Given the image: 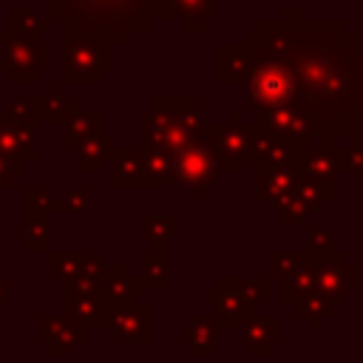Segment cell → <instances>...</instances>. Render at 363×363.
<instances>
[{
  "label": "cell",
  "instance_id": "obj_1",
  "mask_svg": "<svg viewBox=\"0 0 363 363\" xmlns=\"http://www.w3.org/2000/svg\"><path fill=\"white\" fill-rule=\"evenodd\" d=\"M247 40L289 65L298 111L312 119V133L323 145H360L363 45L346 20H312L306 9L292 6L278 20H258Z\"/></svg>",
  "mask_w": 363,
  "mask_h": 363
},
{
  "label": "cell",
  "instance_id": "obj_2",
  "mask_svg": "<svg viewBox=\"0 0 363 363\" xmlns=\"http://www.w3.org/2000/svg\"><path fill=\"white\" fill-rule=\"evenodd\" d=\"M167 0H51V17L82 28H108L119 34L147 31L164 17Z\"/></svg>",
  "mask_w": 363,
  "mask_h": 363
},
{
  "label": "cell",
  "instance_id": "obj_3",
  "mask_svg": "<svg viewBox=\"0 0 363 363\" xmlns=\"http://www.w3.org/2000/svg\"><path fill=\"white\" fill-rule=\"evenodd\" d=\"M128 34L108 28H82L65 23V48H62V77L71 85L99 82L116 62L113 51L125 43Z\"/></svg>",
  "mask_w": 363,
  "mask_h": 363
},
{
  "label": "cell",
  "instance_id": "obj_4",
  "mask_svg": "<svg viewBox=\"0 0 363 363\" xmlns=\"http://www.w3.org/2000/svg\"><path fill=\"white\" fill-rule=\"evenodd\" d=\"M244 45L250 48V74L244 79V99L241 108L252 111V113H264V111H275V108H298V85L295 77L289 71V65L278 57H272L269 51L258 48L255 43H250L244 37Z\"/></svg>",
  "mask_w": 363,
  "mask_h": 363
},
{
  "label": "cell",
  "instance_id": "obj_5",
  "mask_svg": "<svg viewBox=\"0 0 363 363\" xmlns=\"http://www.w3.org/2000/svg\"><path fill=\"white\" fill-rule=\"evenodd\" d=\"M173 162H176V182H184V184L193 190V199H196V201L204 199L207 187H210L221 173L238 176V173L244 170V164L224 159V156H221L207 139H201V136H199L193 145L182 147V150L173 156Z\"/></svg>",
  "mask_w": 363,
  "mask_h": 363
},
{
  "label": "cell",
  "instance_id": "obj_6",
  "mask_svg": "<svg viewBox=\"0 0 363 363\" xmlns=\"http://www.w3.org/2000/svg\"><path fill=\"white\" fill-rule=\"evenodd\" d=\"M43 68H48V45H43L40 37H26L14 31L0 34V71L11 74L17 85L37 82Z\"/></svg>",
  "mask_w": 363,
  "mask_h": 363
},
{
  "label": "cell",
  "instance_id": "obj_7",
  "mask_svg": "<svg viewBox=\"0 0 363 363\" xmlns=\"http://www.w3.org/2000/svg\"><path fill=\"white\" fill-rule=\"evenodd\" d=\"M335 199V184H326V182H315L309 176H301L295 190L289 196H284L281 201H275V213L278 218L286 224V227H295L301 221H306L309 216L320 213L326 201Z\"/></svg>",
  "mask_w": 363,
  "mask_h": 363
},
{
  "label": "cell",
  "instance_id": "obj_8",
  "mask_svg": "<svg viewBox=\"0 0 363 363\" xmlns=\"http://www.w3.org/2000/svg\"><path fill=\"white\" fill-rule=\"evenodd\" d=\"M315 267H318V289L335 303L349 301L360 289V267L352 264L343 250H335L329 255H315Z\"/></svg>",
  "mask_w": 363,
  "mask_h": 363
},
{
  "label": "cell",
  "instance_id": "obj_9",
  "mask_svg": "<svg viewBox=\"0 0 363 363\" xmlns=\"http://www.w3.org/2000/svg\"><path fill=\"white\" fill-rule=\"evenodd\" d=\"M255 122H207L201 128V139H207L224 159L230 162H255Z\"/></svg>",
  "mask_w": 363,
  "mask_h": 363
},
{
  "label": "cell",
  "instance_id": "obj_10",
  "mask_svg": "<svg viewBox=\"0 0 363 363\" xmlns=\"http://www.w3.org/2000/svg\"><path fill=\"white\" fill-rule=\"evenodd\" d=\"M207 303L216 306V320L221 329H238L258 315V306L244 292V278H218V284L207 292Z\"/></svg>",
  "mask_w": 363,
  "mask_h": 363
},
{
  "label": "cell",
  "instance_id": "obj_11",
  "mask_svg": "<svg viewBox=\"0 0 363 363\" xmlns=\"http://www.w3.org/2000/svg\"><path fill=\"white\" fill-rule=\"evenodd\" d=\"M116 343H150L153 340V303L136 301L105 312V326Z\"/></svg>",
  "mask_w": 363,
  "mask_h": 363
},
{
  "label": "cell",
  "instance_id": "obj_12",
  "mask_svg": "<svg viewBox=\"0 0 363 363\" xmlns=\"http://www.w3.org/2000/svg\"><path fill=\"white\" fill-rule=\"evenodd\" d=\"M306 156H309V142L284 139V136H275V133H267L264 128H258V133H255V164H264V167H289L298 176H303Z\"/></svg>",
  "mask_w": 363,
  "mask_h": 363
},
{
  "label": "cell",
  "instance_id": "obj_13",
  "mask_svg": "<svg viewBox=\"0 0 363 363\" xmlns=\"http://www.w3.org/2000/svg\"><path fill=\"white\" fill-rule=\"evenodd\" d=\"M196 139L199 136L190 128H184L182 122H176L159 108H150L142 113V147H159L176 156L182 147L193 145Z\"/></svg>",
  "mask_w": 363,
  "mask_h": 363
},
{
  "label": "cell",
  "instance_id": "obj_14",
  "mask_svg": "<svg viewBox=\"0 0 363 363\" xmlns=\"http://www.w3.org/2000/svg\"><path fill=\"white\" fill-rule=\"evenodd\" d=\"M37 340L51 349V354H74L91 340V326L71 315H43L37 318Z\"/></svg>",
  "mask_w": 363,
  "mask_h": 363
},
{
  "label": "cell",
  "instance_id": "obj_15",
  "mask_svg": "<svg viewBox=\"0 0 363 363\" xmlns=\"http://www.w3.org/2000/svg\"><path fill=\"white\" fill-rule=\"evenodd\" d=\"M105 303L99 298V286L91 281H65V315L88 323L91 329L105 326Z\"/></svg>",
  "mask_w": 363,
  "mask_h": 363
},
{
  "label": "cell",
  "instance_id": "obj_16",
  "mask_svg": "<svg viewBox=\"0 0 363 363\" xmlns=\"http://www.w3.org/2000/svg\"><path fill=\"white\" fill-rule=\"evenodd\" d=\"M142 289H145L142 281L133 278L125 264H113V267L105 264V272H102V278H99V298H102L105 309H116V306L136 303Z\"/></svg>",
  "mask_w": 363,
  "mask_h": 363
},
{
  "label": "cell",
  "instance_id": "obj_17",
  "mask_svg": "<svg viewBox=\"0 0 363 363\" xmlns=\"http://www.w3.org/2000/svg\"><path fill=\"white\" fill-rule=\"evenodd\" d=\"M37 125L17 122L9 116V111L0 113V153L14 162H31L37 159Z\"/></svg>",
  "mask_w": 363,
  "mask_h": 363
},
{
  "label": "cell",
  "instance_id": "obj_18",
  "mask_svg": "<svg viewBox=\"0 0 363 363\" xmlns=\"http://www.w3.org/2000/svg\"><path fill=\"white\" fill-rule=\"evenodd\" d=\"M258 128H264L267 133H275V136H284V139H298V142H309L312 133V119L286 105V108H275V111H264V113H255L252 119Z\"/></svg>",
  "mask_w": 363,
  "mask_h": 363
},
{
  "label": "cell",
  "instance_id": "obj_19",
  "mask_svg": "<svg viewBox=\"0 0 363 363\" xmlns=\"http://www.w3.org/2000/svg\"><path fill=\"white\" fill-rule=\"evenodd\" d=\"M281 340H284V320L278 315H255L241 326V352L247 357L269 354V349Z\"/></svg>",
  "mask_w": 363,
  "mask_h": 363
},
{
  "label": "cell",
  "instance_id": "obj_20",
  "mask_svg": "<svg viewBox=\"0 0 363 363\" xmlns=\"http://www.w3.org/2000/svg\"><path fill=\"white\" fill-rule=\"evenodd\" d=\"M298 179L301 176L295 170H289V167H264V164H258V173H255V196L261 201L275 204V201H281L284 196H289L295 190Z\"/></svg>",
  "mask_w": 363,
  "mask_h": 363
},
{
  "label": "cell",
  "instance_id": "obj_21",
  "mask_svg": "<svg viewBox=\"0 0 363 363\" xmlns=\"http://www.w3.org/2000/svg\"><path fill=\"white\" fill-rule=\"evenodd\" d=\"M164 17H176L184 31H201L210 20L218 17L216 0H167Z\"/></svg>",
  "mask_w": 363,
  "mask_h": 363
},
{
  "label": "cell",
  "instance_id": "obj_22",
  "mask_svg": "<svg viewBox=\"0 0 363 363\" xmlns=\"http://www.w3.org/2000/svg\"><path fill=\"white\" fill-rule=\"evenodd\" d=\"M218 329H221V323L216 320V315L213 318L196 315L190 320V326L179 332V340L187 343L193 354H216L218 352Z\"/></svg>",
  "mask_w": 363,
  "mask_h": 363
},
{
  "label": "cell",
  "instance_id": "obj_23",
  "mask_svg": "<svg viewBox=\"0 0 363 363\" xmlns=\"http://www.w3.org/2000/svg\"><path fill=\"white\" fill-rule=\"evenodd\" d=\"M116 150H119V147H116L113 139L105 136V133L88 139L85 145L77 147V173H79V176H96L105 162H113V153H116Z\"/></svg>",
  "mask_w": 363,
  "mask_h": 363
},
{
  "label": "cell",
  "instance_id": "obj_24",
  "mask_svg": "<svg viewBox=\"0 0 363 363\" xmlns=\"http://www.w3.org/2000/svg\"><path fill=\"white\" fill-rule=\"evenodd\" d=\"M250 48L244 43L238 45H221L218 48V82L221 85H244L250 74Z\"/></svg>",
  "mask_w": 363,
  "mask_h": 363
},
{
  "label": "cell",
  "instance_id": "obj_25",
  "mask_svg": "<svg viewBox=\"0 0 363 363\" xmlns=\"http://www.w3.org/2000/svg\"><path fill=\"white\" fill-rule=\"evenodd\" d=\"M303 176L315 179V182H326V184H335L340 173V145H318L315 150H309L306 156V170Z\"/></svg>",
  "mask_w": 363,
  "mask_h": 363
},
{
  "label": "cell",
  "instance_id": "obj_26",
  "mask_svg": "<svg viewBox=\"0 0 363 363\" xmlns=\"http://www.w3.org/2000/svg\"><path fill=\"white\" fill-rule=\"evenodd\" d=\"M153 108L164 111L167 116H173L176 122H182L184 128H190L196 136L201 133V128L207 125L204 119V99H159Z\"/></svg>",
  "mask_w": 363,
  "mask_h": 363
},
{
  "label": "cell",
  "instance_id": "obj_27",
  "mask_svg": "<svg viewBox=\"0 0 363 363\" xmlns=\"http://www.w3.org/2000/svg\"><path fill=\"white\" fill-rule=\"evenodd\" d=\"M309 252V250H306ZM318 289V267H315V255L309 252V258L281 281V301L284 303H295L298 298H303L306 292Z\"/></svg>",
  "mask_w": 363,
  "mask_h": 363
},
{
  "label": "cell",
  "instance_id": "obj_28",
  "mask_svg": "<svg viewBox=\"0 0 363 363\" xmlns=\"http://www.w3.org/2000/svg\"><path fill=\"white\" fill-rule=\"evenodd\" d=\"M113 176L119 187H136L145 184V153L142 147H119L113 153Z\"/></svg>",
  "mask_w": 363,
  "mask_h": 363
},
{
  "label": "cell",
  "instance_id": "obj_29",
  "mask_svg": "<svg viewBox=\"0 0 363 363\" xmlns=\"http://www.w3.org/2000/svg\"><path fill=\"white\" fill-rule=\"evenodd\" d=\"M142 153H145V187H164L176 182L173 153L159 147H142Z\"/></svg>",
  "mask_w": 363,
  "mask_h": 363
},
{
  "label": "cell",
  "instance_id": "obj_30",
  "mask_svg": "<svg viewBox=\"0 0 363 363\" xmlns=\"http://www.w3.org/2000/svg\"><path fill=\"white\" fill-rule=\"evenodd\" d=\"M102 113L99 111H77L68 122H65V136H62V145L65 147H79L85 145L88 139L99 136L102 130Z\"/></svg>",
  "mask_w": 363,
  "mask_h": 363
},
{
  "label": "cell",
  "instance_id": "obj_31",
  "mask_svg": "<svg viewBox=\"0 0 363 363\" xmlns=\"http://www.w3.org/2000/svg\"><path fill=\"white\" fill-rule=\"evenodd\" d=\"M292 306H295V315L303 318L306 326L318 332V329L323 326V320L335 315V306H337V303H335L332 298H326L320 289H315V292H306L303 298H298Z\"/></svg>",
  "mask_w": 363,
  "mask_h": 363
},
{
  "label": "cell",
  "instance_id": "obj_32",
  "mask_svg": "<svg viewBox=\"0 0 363 363\" xmlns=\"http://www.w3.org/2000/svg\"><path fill=\"white\" fill-rule=\"evenodd\" d=\"M139 233L142 238H147L150 244H167L170 238L179 235V216L167 213V216H153V213H142L139 218Z\"/></svg>",
  "mask_w": 363,
  "mask_h": 363
},
{
  "label": "cell",
  "instance_id": "obj_33",
  "mask_svg": "<svg viewBox=\"0 0 363 363\" xmlns=\"http://www.w3.org/2000/svg\"><path fill=\"white\" fill-rule=\"evenodd\" d=\"M77 113L74 96L62 85H51V91L43 96V122H68Z\"/></svg>",
  "mask_w": 363,
  "mask_h": 363
},
{
  "label": "cell",
  "instance_id": "obj_34",
  "mask_svg": "<svg viewBox=\"0 0 363 363\" xmlns=\"http://www.w3.org/2000/svg\"><path fill=\"white\" fill-rule=\"evenodd\" d=\"M139 264H142V286L145 289H164V247L162 244H153L150 250H145L139 255Z\"/></svg>",
  "mask_w": 363,
  "mask_h": 363
},
{
  "label": "cell",
  "instance_id": "obj_35",
  "mask_svg": "<svg viewBox=\"0 0 363 363\" xmlns=\"http://www.w3.org/2000/svg\"><path fill=\"white\" fill-rule=\"evenodd\" d=\"M23 247L28 252H45L51 247V224H48V216H26V224H23Z\"/></svg>",
  "mask_w": 363,
  "mask_h": 363
},
{
  "label": "cell",
  "instance_id": "obj_36",
  "mask_svg": "<svg viewBox=\"0 0 363 363\" xmlns=\"http://www.w3.org/2000/svg\"><path fill=\"white\" fill-rule=\"evenodd\" d=\"M9 28H11L14 34H26V37H40V34H45V31L51 28V23H48L45 17H40L37 11H31V9L14 6V9L9 11Z\"/></svg>",
  "mask_w": 363,
  "mask_h": 363
},
{
  "label": "cell",
  "instance_id": "obj_37",
  "mask_svg": "<svg viewBox=\"0 0 363 363\" xmlns=\"http://www.w3.org/2000/svg\"><path fill=\"white\" fill-rule=\"evenodd\" d=\"M306 258H309V252H292V250H275V252H269V258H267L269 278L284 281V278L292 275Z\"/></svg>",
  "mask_w": 363,
  "mask_h": 363
},
{
  "label": "cell",
  "instance_id": "obj_38",
  "mask_svg": "<svg viewBox=\"0 0 363 363\" xmlns=\"http://www.w3.org/2000/svg\"><path fill=\"white\" fill-rule=\"evenodd\" d=\"M85 264V252H51V261H48V272L54 278H62V281H71L79 275Z\"/></svg>",
  "mask_w": 363,
  "mask_h": 363
},
{
  "label": "cell",
  "instance_id": "obj_39",
  "mask_svg": "<svg viewBox=\"0 0 363 363\" xmlns=\"http://www.w3.org/2000/svg\"><path fill=\"white\" fill-rule=\"evenodd\" d=\"M60 210V199H51L40 187H26V216H51Z\"/></svg>",
  "mask_w": 363,
  "mask_h": 363
},
{
  "label": "cell",
  "instance_id": "obj_40",
  "mask_svg": "<svg viewBox=\"0 0 363 363\" xmlns=\"http://www.w3.org/2000/svg\"><path fill=\"white\" fill-rule=\"evenodd\" d=\"M9 116L17 119V122H28V125L43 122V99H31V96L14 99V102L9 105Z\"/></svg>",
  "mask_w": 363,
  "mask_h": 363
},
{
  "label": "cell",
  "instance_id": "obj_41",
  "mask_svg": "<svg viewBox=\"0 0 363 363\" xmlns=\"http://www.w3.org/2000/svg\"><path fill=\"white\" fill-rule=\"evenodd\" d=\"M306 244H309V252L312 255H329V252H335V238H332V230L329 227H309L306 230Z\"/></svg>",
  "mask_w": 363,
  "mask_h": 363
},
{
  "label": "cell",
  "instance_id": "obj_42",
  "mask_svg": "<svg viewBox=\"0 0 363 363\" xmlns=\"http://www.w3.org/2000/svg\"><path fill=\"white\" fill-rule=\"evenodd\" d=\"M340 173H363V145H340Z\"/></svg>",
  "mask_w": 363,
  "mask_h": 363
},
{
  "label": "cell",
  "instance_id": "obj_43",
  "mask_svg": "<svg viewBox=\"0 0 363 363\" xmlns=\"http://www.w3.org/2000/svg\"><path fill=\"white\" fill-rule=\"evenodd\" d=\"M60 210L62 213H85L88 210V190L85 187H74L60 199Z\"/></svg>",
  "mask_w": 363,
  "mask_h": 363
},
{
  "label": "cell",
  "instance_id": "obj_44",
  "mask_svg": "<svg viewBox=\"0 0 363 363\" xmlns=\"http://www.w3.org/2000/svg\"><path fill=\"white\" fill-rule=\"evenodd\" d=\"M244 292H247V298H250L255 306H264V303L269 301V275L244 281Z\"/></svg>",
  "mask_w": 363,
  "mask_h": 363
},
{
  "label": "cell",
  "instance_id": "obj_45",
  "mask_svg": "<svg viewBox=\"0 0 363 363\" xmlns=\"http://www.w3.org/2000/svg\"><path fill=\"white\" fill-rule=\"evenodd\" d=\"M23 170H26V162H14L0 153V187H9L14 182V176H20Z\"/></svg>",
  "mask_w": 363,
  "mask_h": 363
},
{
  "label": "cell",
  "instance_id": "obj_46",
  "mask_svg": "<svg viewBox=\"0 0 363 363\" xmlns=\"http://www.w3.org/2000/svg\"><path fill=\"white\" fill-rule=\"evenodd\" d=\"M9 292H11V278L6 275V278H0V306L9 301Z\"/></svg>",
  "mask_w": 363,
  "mask_h": 363
}]
</instances>
